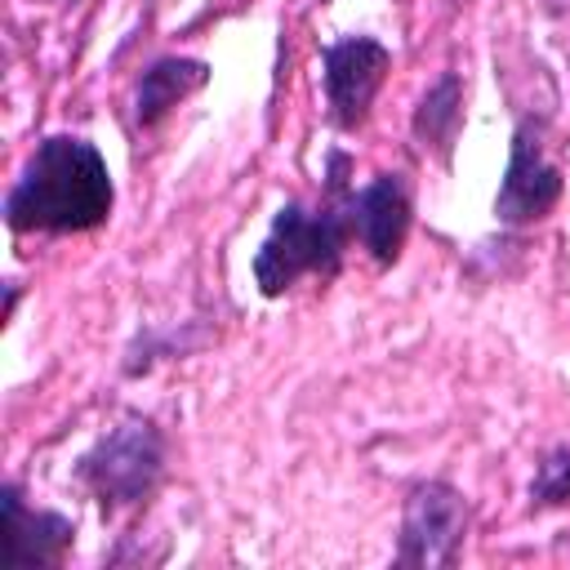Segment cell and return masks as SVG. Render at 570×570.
Returning a JSON list of instances; mask_svg holds the SVG:
<instances>
[{
	"label": "cell",
	"instance_id": "6da1fadb",
	"mask_svg": "<svg viewBox=\"0 0 570 570\" xmlns=\"http://www.w3.org/2000/svg\"><path fill=\"white\" fill-rule=\"evenodd\" d=\"M116 187L102 151L80 134H49L4 196L13 232H94L111 218Z\"/></svg>",
	"mask_w": 570,
	"mask_h": 570
},
{
	"label": "cell",
	"instance_id": "7a4b0ae2",
	"mask_svg": "<svg viewBox=\"0 0 570 570\" xmlns=\"http://www.w3.org/2000/svg\"><path fill=\"white\" fill-rule=\"evenodd\" d=\"M343 169L347 156L334 151L330 156V200L307 209L298 200L281 205L272 218V232L263 236L258 254H254V281L267 298L285 294L298 276H334L343 263V245L352 240V218H347V200L343 196Z\"/></svg>",
	"mask_w": 570,
	"mask_h": 570
},
{
	"label": "cell",
	"instance_id": "3957f363",
	"mask_svg": "<svg viewBox=\"0 0 570 570\" xmlns=\"http://www.w3.org/2000/svg\"><path fill=\"white\" fill-rule=\"evenodd\" d=\"M160 472H165V436L151 419H125L76 463L80 485L107 512L142 503L156 490Z\"/></svg>",
	"mask_w": 570,
	"mask_h": 570
},
{
	"label": "cell",
	"instance_id": "277c9868",
	"mask_svg": "<svg viewBox=\"0 0 570 570\" xmlns=\"http://www.w3.org/2000/svg\"><path fill=\"white\" fill-rule=\"evenodd\" d=\"M468 534V503L445 481H423L405 499L396 566H454Z\"/></svg>",
	"mask_w": 570,
	"mask_h": 570
},
{
	"label": "cell",
	"instance_id": "5b68a950",
	"mask_svg": "<svg viewBox=\"0 0 570 570\" xmlns=\"http://www.w3.org/2000/svg\"><path fill=\"white\" fill-rule=\"evenodd\" d=\"M557 196H561V174L543 151V125L521 120L517 134H512L503 183L494 191V218L508 223V227L534 223L557 205Z\"/></svg>",
	"mask_w": 570,
	"mask_h": 570
},
{
	"label": "cell",
	"instance_id": "8992f818",
	"mask_svg": "<svg viewBox=\"0 0 570 570\" xmlns=\"http://www.w3.org/2000/svg\"><path fill=\"white\" fill-rule=\"evenodd\" d=\"M325 62V107H330V120L338 129H361L365 116H370V102L392 67V53L387 45L370 40V36H347V40H334L325 45L321 53Z\"/></svg>",
	"mask_w": 570,
	"mask_h": 570
},
{
	"label": "cell",
	"instance_id": "52a82bcc",
	"mask_svg": "<svg viewBox=\"0 0 570 570\" xmlns=\"http://www.w3.org/2000/svg\"><path fill=\"white\" fill-rule=\"evenodd\" d=\"M347 218H352V236L374 254V263H383V267L396 263L405 232H410V191H405L401 174H379L374 183L352 191Z\"/></svg>",
	"mask_w": 570,
	"mask_h": 570
},
{
	"label": "cell",
	"instance_id": "ba28073f",
	"mask_svg": "<svg viewBox=\"0 0 570 570\" xmlns=\"http://www.w3.org/2000/svg\"><path fill=\"white\" fill-rule=\"evenodd\" d=\"M0 499H4V561H9V570L62 566V557L76 539V525L58 512L27 508L18 485H4Z\"/></svg>",
	"mask_w": 570,
	"mask_h": 570
},
{
	"label": "cell",
	"instance_id": "9c48e42d",
	"mask_svg": "<svg viewBox=\"0 0 570 570\" xmlns=\"http://www.w3.org/2000/svg\"><path fill=\"white\" fill-rule=\"evenodd\" d=\"M205 80H209V67L200 58H160V62H151L138 80V94H134V120L142 129L156 125L169 107H178Z\"/></svg>",
	"mask_w": 570,
	"mask_h": 570
},
{
	"label": "cell",
	"instance_id": "30bf717a",
	"mask_svg": "<svg viewBox=\"0 0 570 570\" xmlns=\"http://www.w3.org/2000/svg\"><path fill=\"white\" fill-rule=\"evenodd\" d=\"M459 120H463V85L454 71H445L419 102L414 111V138L441 156H450V142L459 134Z\"/></svg>",
	"mask_w": 570,
	"mask_h": 570
},
{
	"label": "cell",
	"instance_id": "8fae6325",
	"mask_svg": "<svg viewBox=\"0 0 570 570\" xmlns=\"http://www.w3.org/2000/svg\"><path fill=\"white\" fill-rule=\"evenodd\" d=\"M530 503L534 508H570V450H552L539 459L534 481H530Z\"/></svg>",
	"mask_w": 570,
	"mask_h": 570
}]
</instances>
